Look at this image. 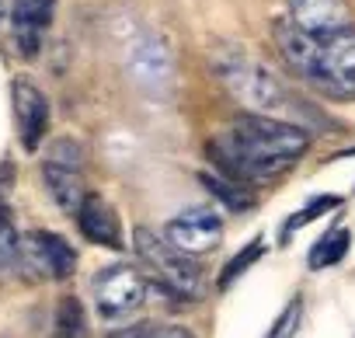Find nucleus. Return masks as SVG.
Returning a JSON list of instances; mask_svg holds the SVG:
<instances>
[{"instance_id":"9d476101","label":"nucleus","mask_w":355,"mask_h":338,"mask_svg":"<svg viewBox=\"0 0 355 338\" xmlns=\"http://www.w3.org/2000/svg\"><path fill=\"white\" fill-rule=\"evenodd\" d=\"M272 35H275V46H279L282 60H286L300 77H306V81L313 84L317 74H320V39L310 35V32H303L300 25H293L286 15L272 25Z\"/></svg>"},{"instance_id":"f3484780","label":"nucleus","mask_w":355,"mask_h":338,"mask_svg":"<svg viewBox=\"0 0 355 338\" xmlns=\"http://www.w3.org/2000/svg\"><path fill=\"white\" fill-rule=\"evenodd\" d=\"M261 255H265V241H261V237H254L251 244H244V248H241L227 265H223V272H220V289H230V286L248 272V269H254V265H258V258H261Z\"/></svg>"},{"instance_id":"aec40b11","label":"nucleus","mask_w":355,"mask_h":338,"mask_svg":"<svg viewBox=\"0 0 355 338\" xmlns=\"http://www.w3.org/2000/svg\"><path fill=\"white\" fill-rule=\"evenodd\" d=\"M18 251H21V237L11 223V213L0 206V265H11L18 262Z\"/></svg>"},{"instance_id":"1a4fd4ad","label":"nucleus","mask_w":355,"mask_h":338,"mask_svg":"<svg viewBox=\"0 0 355 338\" xmlns=\"http://www.w3.org/2000/svg\"><path fill=\"white\" fill-rule=\"evenodd\" d=\"M286 18L317 39H327L341 28H352L348 0H286Z\"/></svg>"},{"instance_id":"4468645a","label":"nucleus","mask_w":355,"mask_h":338,"mask_svg":"<svg viewBox=\"0 0 355 338\" xmlns=\"http://www.w3.org/2000/svg\"><path fill=\"white\" fill-rule=\"evenodd\" d=\"M352 248V230L348 227H331L327 234H320V241L310 248V258H306V269L310 272H324L331 265H338Z\"/></svg>"},{"instance_id":"f8f14e48","label":"nucleus","mask_w":355,"mask_h":338,"mask_svg":"<svg viewBox=\"0 0 355 338\" xmlns=\"http://www.w3.org/2000/svg\"><path fill=\"white\" fill-rule=\"evenodd\" d=\"M42 185L53 196V203L67 213H77L84 203V185H80V167L60 164V160H42Z\"/></svg>"},{"instance_id":"5701e85b","label":"nucleus","mask_w":355,"mask_h":338,"mask_svg":"<svg viewBox=\"0 0 355 338\" xmlns=\"http://www.w3.org/2000/svg\"><path fill=\"white\" fill-rule=\"evenodd\" d=\"M115 338H153V331H150L146 324H136V328H125V331H119Z\"/></svg>"},{"instance_id":"9b49d317","label":"nucleus","mask_w":355,"mask_h":338,"mask_svg":"<svg viewBox=\"0 0 355 338\" xmlns=\"http://www.w3.org/2000/svg\"><path fill=\"white\" fill-rule=\"evenodd\" d=\"M77 227L98 248H112V251L122 248V223L105 196H84V203L77 210Z\"/></svg>"},{"instance_id":"423d86ee","label":"nucleus","mask_w":355,"mask_h":338,"mask_svg":"<svg viewBox=\"0 0 355 338\" xmlns=\"http://www.w3.org/2000/svg\"><path fill=\"white\" fill-rule=\"evenodd\" d=\"M18 265H25L32 276H49V279H70L77 272V251L67 237L53 230H32L21 237Z\"/></svg>"},{"instance_id":"f03ea898","label":"nucleus","mask_w":355,"mask_h":338,"mask_svg":"<svg viewBox=\"0 0 355 338\" xmlns=\"http://www.w3.org/2000/svg\"><path fill=\"white\" fill-rule=\"evenodd\" d=\"M213 74L223 81V87L248 105L251 112H265V115H279L286 119V112L293 108V98L286 91V84L279 81V74L258 60L254 53H248L237 42H216L209 53Z\"/></svg>"},{"instance_id":"a211bd4d","label":"nucleus","mask_w":355,"mask_h":338,"mask_svg":"<svg viewBox=\"0 0 355 338\" xmlns=\"http://www.w3.org/2000/svg\"><path fill=\"white\" fill-rule=\"evenodd\" d=\"M56 335L60 338H84L87 335V317L77 296H63L56 307Z\"/></svg>"},{"instance_id":"39448f33","label":"nucleus","mask_w":355,"mask_h":338,"mask_svg":"<svg viewBox=\"0 0 355 338\" xmlns=\"http://www.w3.org/2000/svg\"><path fill=\"white\" fill-rule=\"evenodd\" d=\"M313 87L334 98H355V28L320 39V74Z\"/></svg>"},{"instance_id":"2eb2a0df","label":"nucleus","mask_w":355,"mask_h":338,"mask_svg":"<svg viewBox=\"0 0 355 338\" xmlns=\"http://www.w3.org/2000/svg\"><path fill=\"white\" fill-rule=\"evenodd\" d=\"M132 70L139 74V81H150V77L160 81L171 74V56L157 39H139L132 49Z\"/></svg>"},{"instance_id":"b1692460","label":"nucleus","mask_w":355,"mask_h":338,"mask_svg":"<svg viewBox=\"0 0 355 338\" xmlns=\"http://www.w3.org/2000/svg\"><path fill=\"white\" fill-rule=\"evenodd\" d=\"M8 15V0H0V18H4Z\"/></svg>"},{"instance_id":"20e7f679","label":"nucleus","mask_w":355,"mask_h":338,"mask_svg":"<svg viewBox=\"0 0 355 338\" xmlns=\"http://www.w3.org/2000/svg\"><path fill=\"white\" fill-rule=\"evenodd\" d=\"M146 303V279L136 265H112L94 276V310L101 321L119 324L136 317V310Z\"/></svg>"},{"instance_id":"dca6fc26","label":"nucleus","mask_w":355,"mask_h":338,"mask_svg":"<svg viewBox=\"0 0 355 338\" xmlns=\"http://www.w3.org/2000/svg\"><path fill=\"white\" fill-rule=\"evenodd\" d=\"M341 206V196H313L310 203H303L289 220H286V227H282V237L289 241L300 227H306V223H313V220H320L324 213H331V210H338Z\"/></svg>"},{"instance_id":"ddd939ff","label":"nucleus","mask_w":355,"mask_h":338,"mask_svg":"<svg viewBox=\"0 0 355 338\" xmlns=\"http://www.w3.org/2000/svg\"><path fill=\"white\" fill-rule=\"evenodd\" d=\"M199 185H202L220 206H227V210H234V213H244V210L254 206V196L244 189V182H237V178H230V175H223V171H199Z\"/></svg>"},{"instance_id":"4be33fe9","label":"nucleus","mask_w":355,"mask_h":338,"mask_svg":"<svg viewBox=\"0 0 355 338\" xmlns=\"http://www.w3.org/2000/svg\"><path fill=\"white\" fill-rule=\"evenodd\" d=\"M153 338H196L189 328H178V324H171V328H157L153 331Z\"/></svg>"},{"instance_id":"0eeeda50","label":"nucleus","mask_w":355,"mask_h":338,"mask_svg":"<svg viewBox=\"0 0 355 338\" xmlns=\"http://www.w3.org/2000/svg\"><path fill=\"white\" fill-rule=\"evenodd\" d=\"M164 237L174 241L182 251L189 255H206L220 244L223 237V217L216 206H192V210H182L167 227H164Z\"/></svg>"},{"instance_id":"7ed1b4c3","label":"nucleus","mask_w":355,"mask_h":338,"mask_svg":"<svg viewBox=\"0 0 355 338\" xmlns=\"http://www.w3.org/2000/svg\"><path fill=\"white\" fill-rule=\"evenodd\" d=\"M132 251L136 258L157 276V282H164V289L185 296V300H199L206 276L196 255L182 251L174 241H167L164 234L150 230V227H136L132 230Z\"/></svg>"},{"instance_id":"412c9836","label":"nucleus","mask_w":355,"mask_h":338,"mask_svg":"<svg viewBox=\"0 0 355 338\" xmlns=\"http://www.w3.org/2000/svg\"><path fill=\"white\" fill-rule=\"evenodd\" d=\"M46 157H49V160H60V164H73V167H80L84 150H80V143H77V140L60 136V140H53V143H49V153H46Z\"/></svg>"},{"instance_id":"6ab92c4d","label":"nucleus","mask_w":355,"mask_h":338,"mask_svg":"<svg viewBox=\"0 0 355 338\" xmlns=\"http://www.w3.org/2000/svg\"><path fill=\"white\" fill-rule=\"evenodd\" d=\"M300 321H303V300L293 296V300L282 307V314H275V321H272V328H268L265 338H296Z\"/></svg>"},{"instance_id":"f257e3e1","label":"nucleus","mask_w":355,"mask_h":338,"mask_svg":"<svg viewBox=\"0 0 355 338\" xmlns=\"http://www.w3.org/2000/svg\"><path fill=\"white\" fill-rule=\"evenodd\" d=\"M306 150H310V133L303 126L265 112H248L234 119V126L216 143H209L213 164L237 182L279 178L293 171Z\"/></svg>"},{"instance_id":"6e6552de","label":"nucleus","mask_w":355,"mask_h":338,"mask_svg":"<svg viewBox=\"0 0 355 338\" xmlns=\"http://www.w3.org/2000/svg\"><path fill=\"white\" fill-rule=\"evenodd\" d=\"M11 98H15V115H18L21 146H25L28 153H35L39 143L46 140V133H49V101H46V94L39 91V84L28 81V77H15Z\"/></svg>"}]
</instances>
